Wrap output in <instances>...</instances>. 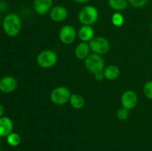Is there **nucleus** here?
I'll use <instances>...</instances> for the list:
<instances>
[{
	"instance_id": "1a4fd4ad",
	"label": "nucleus",
	"mask_w": 152,
	"mask_h": 151,
	"mask_svg": "<svg viewBox=\"0 0 152 151\" xmlns=\"http://www.w3.org/2000/svg\"><path fill=\"white\" fill-rule=\"evenodd\" d=\"M17 87V81L10 76H6L0 79V90L1 93H10Z\"/></svg>"
},
{
	"instance_id": "6e6552de",
	"label": "nucleus",
	"mask_w": 152,
	"mask_h": 151,
	"mask_svg": "<svg viewBox=\"0 0 152 151\" xmlns=\"http://www.w3.org/2000/svg\"><path fill=\"white\" fill-rule=\"evenodd\" d=\"M138 102L137 94L133 90L124 92L121 96V104L123 107L128 110H132L137 106Z\"/></svg>"
},
{
	"instance_id": "7ed1b4c3",
	"label": "nucleus",
	"mask_w": 152,
	"mask_h": 151,
	"mask_svg": "<svg viewBox=\"0 0 152 151\" xmlns=\"http://www.w3.org/2000/svg\"><path fill=\"white\" fill-rule=\"evenodd\" d=\"M71 91L66 87L59 86L55 87L50 95V101L56 105H63L69 102L71 98Z\"/></svg>"
},
{
	"instance_id": "2eb2a0df",
	"label": "nucleus",
	"mask_w": 152,
	"mask_h": 151,
	"mask_svg": "<svg viewBox=\"0 0 152 151\" xmlns=\"http://www.w3.org/2000/svg\"><path fill=\"white\" fill-rule=\"evenodd\" d=\"M105 78L108 80H115L120 76V68L116 65H109L103 70Z\"/></svg>"
},
{
	"instance_id": "9d476101",
	"label": "nucleus",
	"mask_w": 152,
	"mask_h": 151,
	"mask_svg": "<svg viewBox=\"0 0 152 151\" xmlns=\"http://www.w3.org/2000/svg\"><path fill=\"white\" fill-rule=\"evenodd\" d=\"M68 10L65 7L61 5L55 6L49 12L50 19L55 22H63L68 17Z\"/></svg>"
},
{
	"instance_id": "4468645a",
	"label": "nucleus",
	"mask_w": 152,
	"mask_h": 151,
	"mask_svg": "<svg viewBox=\"0 0 152 151\" xmlns=\"http://www.w3.org/2000/svg\"><path fill=\"white\" fill-rule=\"evenodd\" d=\"M91 48L88 42H80L75 48V56L78 59H86L90 55Z\"/></svg>"
},
{
	"instance_id": "423d86ee",
	"label": "nucleus",
	"mask_w": 152,
	"mask_h": 151,
	"mask_svg": "<svg viewBox=\"0 0 152 151\" xmlns=\"http://www.w3.org/2000/svg\"><path fill=\"white\" fill-rule=\"evenodd\" d=\"M88 44L91 50L96 54H105L109 50L110 48L109 41L102 36L94 37L89 41Z\"/></svg>"
},
{
	"instance_id": "20e7f679",
	"label": "nucleus",
	"mask_w": 152,
	"mask_h": 151,
	"mask_svg": "<svg viewBox=\"0 0 152 151\" xmlns=\"http://www.w3.org/2000/svg\"><path fill=\"white\" fill-rule=\"evenodd\" d=\"M85 65L86 69L93 74L103 71L105 69L104 59L101 57V55L96 53L90 54L85 59Z\"/></svg>"
},
{
	"instance_id": "f3484780",
	"label": "nucleus",
	"mask_w": 152,
	"mask_h": 151,
	"mask_svg": "<svg viewBox=\"0 0 152 151\" xmlns=\"http://www.w3.org/2000/svg\"><path fill=\"white\" fill-rule=\"evenodd\" d=\"M129 4V0H108V5L112 10L122 11L126 9Z\"/></svg>"
},
{
	"instance_id": "c85d7f7f",
	"label": "nucleus",
	"mask_w": 152,
	"mask_h": 151,
	"mask_svg": "<svg viewBox=\"0 0 152 151\" xmlns=\"http://www.w3.org/2000/svg\"><path fill=\"white\" fill-rule=\"evenodd\" d=\"M0 144H1V139H0Z\"/></svg>"
},
{
	"instance_id": "5701e85b",
	"label": "nucleus",
	"mask_w": 152,
	"mask_h": 151,
	"mask_svg": "<svg viewBox=\"0 0 152 151\" xmlns=\"http://www.w3.org/2000/svg\"><path fill=\"white\" fill-rule=\"evenodd\" d=\"M94 75L95 79L98 81H102V80L105 78V76H104L103 71H101V72H97V73H96L95 74H94Z\"/></svg>"
},
{
	"instance_id": "ddd939ff",
	"label": "nucleus",
	"mask_w": 152,
	"mask_h": 151,
	"mask_svg": "<svg viewBox=\"0 0 152 151\" xmlns=\"http://www.w3.org/2000/svg\"><path fill=\"white\" fill-rule=\"evenodd\" d=\"M78 36L83 42H89L94 37V30L91 25H83L79 30Z\"/></svg>"
},
{
	"instance_id": "b1692460",
	"label": "nucleus",
	"mask_w": 152,
	"mask_h": 151,
	"mask_svg": "<svg viewBox=\"0 0 152 151\" xmlns=\"http://www.w3.org/2000/svg\"><path fill=\"white\" fill-rule=\"evenodd\" d=\"M7 9V4L4 1H0V12L6 11Z\"/></svg>"
},
{
	"instance_id": "0eeeda50",
	"label": "nucleus",
	"mask_w": 152,
	"mask_h": 151,
	"mask_svg": "<svg viewBox=\"0 0 152 151\" xmlns=\"http://www.w3.org/2000/svg\"><path fill=\"white\" fill-rule=\"evenodd\" d=\"M59 37L61 41L64 44H72L77 38V31L71 25H65L59 30Z\"/></svg>"
},
{
	"instance_id": "dca6fc26",
	"label": "nucleus",
	"mask_w": 152,
	"mask_h": 151,
	"mask_svg": "<svg viewBox=\"0 0 152 151\" xmlns=\"http://www.w3.org/2000/svg\"><path fill=\"white\" fill-rule=\"evenodd\" d=\"M70 104L71 106L75 109H81L85 105V99L83 96L78 93H74L71 94L70 98Z\"/></svg>"
},
{
	"instance_id": "bb28decb",
	"label": "nucleus",
	"mask_w": 152,
	"mask_h": 151,
	"mask_svg": "<svg viewBox=\"0 0 152 151\" xmlns=\"http://www.w3.org/2000/svg\"><path fill=\"white\" fill-rule=\"evenodd\" d=\"M151 30H152V21H151Z\"/></svg>"
},
{
	"instance_id": "393cba45",
	"label": "nucleus",
	"mask_w": 152,
	"mask_h": 151,
	"mask_svg": "<svg viewBox=\"0 0 152 151\" xmlns=\"http://www.w3.org/2000/svg\"><path fill=\"white\" fill-rule=\"evenodd\" d=\"M4 107L2 105L0 104V118L3 116L4 115Z\"/></svg>"
},
{
	"instance_id": "f03ea898",
	"label": "nucleus",
	"mask_w": 152,
	"mask_h": 151,
	"mask_svg": "<svg viewBox=\"0 0 152 151\" xmlns=\"http://www.w3.org/2000/svg\"><path fill=\"white\" fill-rule=\"evenodd\" d=\"M99 17L98 10L92 5H86L79 12L78 19L83 25H91L97 21Z\"/></svg>"
},
{
	"instance_id": "cd10ccee",
	"label": "nucleus",
	"mask_w": 152,
	"mask_h": 151,
	"mask_svg": "<svg viewBox=\"0 0 152 151\" xmlns=\"http://www.w3.org/2000/svg\"><path fill=\"white\" fill-rule=\"evenodd\" d=\"M1 90H0V96H1Z\"/></svg>"
},
{
	"instance_id": "a878e982",
	"label": "nucleus",
	"mask_w": 152,
	"mask_h": 151,
	"mask_svg": "<svg viewBox=\"0 0 152 151\" xmlns=\"http://www.w3.org/2000/svg\"><path fill=\"white\" fill-rule=\"evenodd\" d=\"M73 1L77 3H87L90 1L91 0H73Z\"/></svg>"
},
{
	"instance_id": "6ab92c4d",
	"label": "nucleus",
	"mask_w": 152,
	"mask_h": 151,
	"mask_svg": "<svg viewBox=\"0 0 152 151\" xmlns=\"http://www.w3.org/2000/svg\"><path fill=\"white\" fill-rule=\"evenodd\" d=\"M111 21L114 26L120 27L124 23V17L120 12H116L111 17Z\"/></svg>"
},
{
	"instance_id": "39448f33",
	"label": "nucleus",
	"mask_w": 152,
	"mask_h": 151,
	"mask_svg": "<svg viewBox=\"0 0 152 151\" xmlns=\"http://www.w3.org/2000/svg\"><path fill=\"white\" fill-rule=\"evenodd\" d=\"M57 54L51 50H45L40 52L37 57V62L42 68H50L57 62Z\"/></svg>"
},
{
	"instance_id": "f257e3e1",
	"label": "nucleus",
	"mask_w": 152,
	"mask_h": 151,
	"mask_svg": "<svg viewBox=\"0 0 152 151\" xmlns=\"http://www.w3.org/2000/svg\"><path fill=\"white\" fill-rule=\"evenodd\" d=\"M2 28L8 36H16L22 29V20L17 14L9 13L3 19Z\"/></svg>"
},
{
	"instance_id": "f8f14e48",
	"label": "nucleus",
	"mask_w": 152,
	"mask_h": 151,
	"mask_svg": "<svg viewBox=\"0 0 152 151\" xmlns=\"http://www.w3.org/2000/svg\"><path fill=\"white\" fill-rule=\"evenodd\" d=\"M13 124L9 117L2 116L0 118V137H7L12 133Z\"/></svg>"
},
{
	"instance_id": "412c9836",
	"label": "nucleus",
	"mask_w": 152,
	"mask_h": 151,
	"mask_svg": "<svg viewBox=\"0 0 152 151\" xmlns=\"http://www.w3.org/2000/svg\"><path fill=\"white\" fill-rule=\"evenodd\" d=\"M129 110L126 109L125 107H122L120 109H119L117 112V118L120 120H122V121H124V120H126L129 117Z\"/></svg>"
},
{
	"instance_id": "4be33fe9",
	"label": "nucleus",
	"mask_w": 152,
	"mask_h": 151,
	"mask_svg": "<svg viewBox=\"0 0 152 151\" xmlns=\"http://www.w3.org/2000/svg\"><path fill=\"white\" fill-rule=\"evenodd\" d=\"M149 0H129V3L134 7L140 8L143 7L148 3Z\"/></svg>"
},
{
	"instance_id": "aec40b11",
	"label": "nucleus",
	"mask_w": 152,
	"mask_h": 151,
	"mask_svg": "<svg viewBox=\"0 0 152 151\" xmlns=\"http://www.w3.org/2000/svg\"><path fill=\"white\" fill-rule=\"evenodd\" d=\"M143 93L147 99L152 100V80L145 83L143 87Z\"/></svg>"
},
{
	"instance_id": "a211bd4d",
	"label": "nucleus",
	"mask_w": 152,
	"mask_h": 151,
	"mask_svg": "<svg viewBox=\"0 0 152 151\" xmlns=\"http://www.w3.org/2000/svg\"><path fill=\"white\" fill-rule=\"evenodd\" d=\"M6 138H7V144L11 147L18 146L21 142V137L18 133L12 132Z\"/></svg>"
},
{
	"instance_id": "9b49d317",
	"label": "nucleus",
	"mask_w": 152,
	"mask_h": 151,
	"mask_svg": "<svg viewBox=\"0 0 152 151\" xmlns=\"http://www.w3.org/2000/svg\"><path fill=\"white\" fill-rule=\"evenodd\" d=\"M53 0H34V8L39 15H45L50 12L53 7Z\"/></svg>"
}]
</instances>
